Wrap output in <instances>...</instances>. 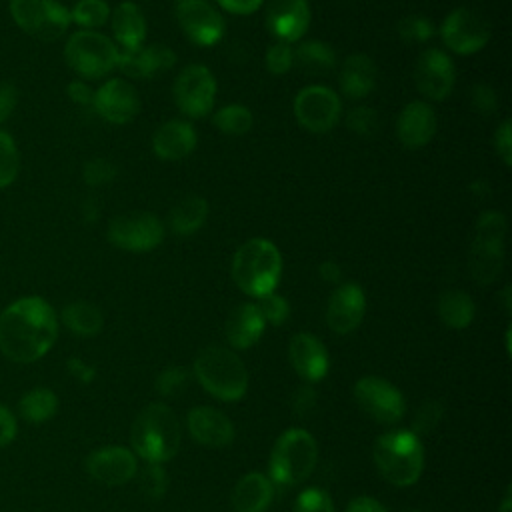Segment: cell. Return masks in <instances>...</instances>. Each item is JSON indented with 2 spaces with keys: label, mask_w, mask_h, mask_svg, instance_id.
Here are the masks:
<instances>
[{
  "label": "cell",
  "mask_w": 512,
  "mask_h": 512,
  "mask_svg": "<svg viewBox=\"0 0 512 512\" xmlns=\"http://www.w3.org/2000/svg\"><path fill=\"white\" fill-rule=\"evenodd\" d=\"M58 338V316L40 296H24L0 312V352L18 364L40 360Z\"/></svg>",
  "instance_id": "obj_1"
},
{
  "label": "cell",
  "mask_w": 512,
  "mask_h": 512,
  "mask_svg": "<svg viewBox=\"0 0 512 512\" xmlns=\"http://www.w3.org/2000/svg\"><path fill=\"white\" fill-rule=\"evenodd\" d=\"M180 438V422L174 410L164 402H152L138 412L130 432V446L142 460L162 464L178 452Z\"/></svg>",
  "instance_id": "obj_2"
},
{
  "label": "cell",
  "mask_w": 512,
  "mask_h": 512,
  "mask_svg": "<svg viewBox=\"0 0 512 512\" xmlns=\"http://www.w3.org/2000/svg\"><path fill=\"white\" fill-rule=\"evenodd\" d=\"M380 476L394 486H412L424 470V448L412 430H390L376 438L372 448Z\"/></svg>",
  "instance_id": "obj_3"
},
{
  "label": "cell",
  "mask_w": 512,
  "mask_h": 512,
  "mask_svg": "<svg viewBox=\"0 0 512 512\" xmlns=\"http://www.w3.org/2000/svg\"><path fill=\"white\" fill-rule=\"evenodd\" d=\"M194 378L214 398L224 402L240 400L248 390V372L240 356L224 346L212 344L198 352Z\"/></svg>",
  "instance_id": "obj_4"
},
{
  "label": "cell",
  "mask_w": 512,
  "mask_h": 512,
  "mask_svg": "<svg viewBox=\"0 0 512 512\" xmlns=\"http://www.w3.org/2000/svg\"><path fill=\"white\" fill-rule=\"evenodd\" d=\"M282 276V256L266 238L244 242L232 258V278L236 286L254 298H262L276 290Z\"/></svg>",
  "instance_id": "obj_5"
},
{
  "label": "cell",
  "mask_w": 512,
  "mask_h": 512,
  "mask_svg": "<svg viewBox=\"0 0 512 512\" xmlns=\"http://www.w3.org/2000/svg\"><path fill=\"white\" fill-rule=\"evenodd\" d=\"M318 444L304 428L284 430L270 452L268 478L282 486L304 482L316 468Z\"/></svg>",
  "instance_id": "obj_6"
},
{
  "label": "cell",
  "mask_w": 512,
  "mask_h": 512,
  "mask_svg": "<svg viewBox=\"0 0 512 512\" xmlns=\"http://www.w3.org/2000/svg\"><path fill=\"white\" fill-rule=\"evenodd\" d=\"M64 58L80 78L98 80L116 68L118 46L96 30H78L68 38Z\"/></svg>",
  "instance_id": "obj_7"
},
{
  "label": "cell",
  "mask_w": 512,
  "mask_h": 512,
  "mask_svg": "<svg viewBox=\"0 0 512 512\" xmlns=\"http://www.w3.org/2000/svg\"><path fill=\"white\" fill-rule=\"evenodd\" d=\"M8 12L20 30L44 42L64 36L72 22L58 0H10Z\"/></svg>",
  "instance_id": "obj_8"
},
{
  "label": "cell",
  "mask_w": 512,
  "mask_h": 512,
  "mask_svg": "<svg viewBox=\"0 0 512 512\" xmlns=\"http://www.w3.org/2000/svg\"><path fill=\"white\" fill-rule=\"evenodd\" d=\"M360 410L378 424H396L406 412L402 392L380 376H362L352 388Z\"/></svg>",
  "instance_id": "obj_9"
},
{
  "label": "cell",
  "mask_w": 512,
  "mask_h": 512,
  "mask_svg": "<svg viewBox=\"0 0 512 512\" xmlns=\"http://www.w3.org/2000/svg\"><path fill=\"white\" fill-rule=\"evenodd\" d=\"M164 238V226L152 212H128L108 224V240L120 250L150 252Z\"/></svg>",
  "instance_id": "obj_10"
},
{
  "label": "cell",
  "mask_w": 512,
  "mask_h": 512,
  "mask_svg": "<svg viewBox=\"0 0 512 512\" xmlns=\"http://www.w3.org/2000/svg\"><path fill=\"white\" fill-rule=\"evenodd\" d=\"M342 114L338 94L328 86H308L294 98V116L302 128L314 134L332 130Z\"/></svg>",
  "instance_id": "obj_11"
},
{
  "label": "cell",
  "mask_w": 512,
  "mask_h": 512,
  "mask_svg": "<svg viewBox=\"0 0 512 512\" xmlns=\"http://www.w3.org/2000/svg\"><path fill=\"white\" fill-rule=\"evenodd\" d=\"M488 20L472 8L452 10L440 28L444 44L456 54H474L490 40Z\"/></svg>",
  "instance_id": "obj_12"
},
{
  "label": "cell",
  "mask_w": 512,
  "mask_h": 512,
  "mask_svg": "<svg viewBox=\"0 0 512 512\" xmlns=\"http://www.w3.org/2000/svg\"><path fill=\"white\" fill-rule=\"evenodd\" d=\"M214 98H216V80L206 66L192 64L178 74L174 82V100L186 116L190 118L206 116L214 106Z\"/></svg>",
  "instance_id": "obj_13"
},
{
  "label": "cell",
  "mask_w": 512,
  "mask_h": 512,
  "mask_svg": "<svg viewBox=\"0 0 512 512\" xmlns=\"http://www.w3.org/2000/svg\"><path fill=\"white\" fill-rule=\"evenodd\" d=\"M176 18L184 34L200 46H212L224 36V18L208 0H176Z\"/></svg>",
  "instance_id": "obj_14"
},
{
  "label": "cell",
  "mask_w": 512,
  "mask_h": 512,
  "mask_svg": "<svg viewBox=\"0 0 512 512\" xmlns=\"http://www.w3.org/2000/svg\"><path fill=\"white\" fill-rule=\"evenodd\" d=\"M454 80V62L446 52L438 48H428L420 54L414 68V82L422 96L440 102L452 92Z\"/></svg>",
  "instance_id": "obj_15"
},
{
  "label": "cell",
  "mask_w": 512,
  "mask_h": 512,
  "mask_svg": "<svg viewBox=\"0 0 512 512\" xmlns=\"http://www.w3.org/2000/svg\"><path fill=\"white\" fill-rule=\"evenodd\" d=\"M88 474L106 486H120L138 474V458L126 446H102L86 458Z\"/></svg>",
  "instance_id": "obj_16"
},
{
  "label": "cell",
  "mask_w": 512,
  "mask_h": 512,
  "mask_svg": "<svg viewBox=\"0 0 512 512\" xmlns=\"http://www.w3.org/2000/svg\"><path fill=\"white\" fill-rule=\"evenodd\" d=\"M92 108L112 124L130 122L140 110V96L134 86L122 78H112L94 90Z\"/></svg>",
  "instance_id": "obj_17"
},
{
  "label": "cell",
  "mask_w": 512,
  "mask_h": 512,
  "mask_svg": "<svg viewBox=\"0 0 512 512\" xmlns=\"http://www.w3.org/2000/svg\"><path fill=\"white\" fill-rule=\"evenodd\" d=\"M366 312L364 290L354 282L336 286L326 306V322L332 332L348 334L358 328Z\"/></svg>",
  "instance_id": "obj_18"
},
{
  "label": "cell",
  "mask_w": 512,
  "mask_h": 512,
  "mask_svg": "<svg viewBox=\"0 0 512 512\" xmlns=\"http://www.w3.org/2000/svg\"><path fill=\"white\" fill-rule=\"evenodd\" d=\"M310 24L308 0H270L266 8L268 30L286 44L304 36Z\"/></svg>",
  "instance_id": "obj_19"
},
{
  "label": "cell",
  "mask_w": 512,
  "mask_h": 512,
  "mask_svg": "<svg viewBox=\"0 0 512 512\" xmlns=\"http://www.w3.org/2000/svg\"><path fill=\"white\" fill-rule=\"evenodd\" d=\"M190 436L206 448H224L234 442V424L230 418L212 406H196L186 416Z\"/></svg>",
  "instance_id": "obj_20"
},
{
  "label": "cell",
  "mask_w": 512,
  "mask_h": 512,
  "mask_svg": "<svg viewBox=\"0 0 512 512\" xmlns=\"http://www.w3.org/2000/svg\"><path fill=\"white\" fill-rule=\"evenodd\" d=\"M288 358L296 374L306 382H318L328 374L330 358L326 346L310 332H298L288 344Z\"/></svg>",
  "instance_id": "obj_21"
},
{
  "label": "cell",
  "mask_w": 512,
  "mask_h": 512,
  "mask_svg": "<svg viewBox=\"0 0 512 512\" xmlns=\"http://www.w3.org/2000/svg\"><path fill=\"white\" fill-rule=\"evenodd\" d=\"M176 54L166 44H150L138 48H118L116 66L132 78H152L158 72L170 70Z\"/></svg>",
  "instance_id": "obj_22"
},
{
  "label": "cell",
  "mask_w": 512,
  "mask_h": 512,
  "mask_svg": "<svg viewBox=\"0 0 512 512\" xmlns=\"http://www.w3.org/2000/svg\"><path fill=\"white\" fill-rule=\"evenodd\" d=\"M436 134V114L420 100H414L402 108L396 120V136L406 148H422Z\"/></svg>",
  "instance_id": "obj_23"
},
{
  "label": "cell",
  "mask_w": 512,
  "mask_h": 512,
  "mask_svg": "<svg viewBox=\"0 0 512 512\" xmlns=\"http://www.w3.org/2000/svg\"><path fill=\"white\" fill-rule=\"evenodd\" d=\"M196 130L186 120H168L152 136V148L158 158L180 160L196 148Z\"/></svg>",
  "instance_id": "obj_24"
},
{
  "label": "cell",
  "mask_w": 512,
  "mask_h": 512,
  "mask_svg": "<svg viewBox=\"0 0 512 512\" xmlns=\"http://www.w3.org/2000/svg\"><path fill=\"white\" fill-rule=\"evenodd\" d=\"M264 328H266V322H264L258 306L252 302H244V304H238L230 312L224 332H226V340L230 342L232 348L246 350V348H252L260 340Z\"/></svg>",
  "instance_id": "obj_25"
},
{
  "label": "cell",
  "mask_w": 512,
  "mask_h": 512,
  "mask_svg": "<svg viewBox=\"0 0 512 512\" xmlns=\"http://www.w3.org/2000/svg\"><path fill=\"white\" fill-rule=\"evenodd\" d=\"M272 496L274 482L262 472H248L234 484L230 498L236 512H266Z\"/></svg>",
  "instance_id": "obj_26"
},
{
  "label": "cell",
  "mask_w": 512,
  "mask_h": 512,
  "mask_svg": "<svg viewBox=\"0 0 512 512\" xmlns=\"http://www.w3.org/2000/svg\"><path fill=\"white\" fill-rule=\"evenodd\" d=\"M376 64L366 54H352L340 66V90L352 100L368 96L376 86Z\"/></svg>",
  "instance_id": "obj_27"
},
{
  "label": "cell",
  "mask_w": 512,
  "mask_h": 512,
  "mask_svg": "<svg viewBox=\"0 0 512 512\" xmlns=\"http://www.w3.org/2000/svg\"><path fill=\"white\" fill-rule=\"evenodd\" d=\"M110 18H112L110 26L120 48L142 46V40L146 38V20L136 2H130V0L120 2L114 8V12H110Z\"/></svg>",
  "instance_id": "obj_28"
},
{
  "label": "cell",
  "mask_w": 512,
  "mask_h": 512,
  "mask_svg": "<svg viewBox=\"0 0 512 512\" xmlns=\"http://www.w3.org/2000/svg\"><path fill=\"white\" fill-rule=\"evenodd\" d=\"M206 218H208V202L202 196L190 194L172 206L168 214V224L174 234L188 236V234H194L206 222Z\"/></svg>",
  "instance_id": "obj_29"
},
{
  "label": "cell",
  "mask_w": 512,
  "mask_h": 512,
  "mask_svg": "<svg viewBox=\"0 0 512 512\" xmlns=\"http://www.w3.org/2000/svg\"><path fill=\"white\" fill-rule=\"evenodd\" d=\"M468 262L476 282L480 284L494 282L504 264V244H486V242L474 240L468 254Z\"/></svg>",
  "instance_id": "obj_30"
},
{
  "label": "cell",
  "mask_w": 512,
  "mask_h": 512,
  "mask_svg": "<svg viewBox=\"0 0 512 512\" xmlns=\"http://www.w3.org/2000/svg\"><path fill=\"white\" fill-rule=\"evenodd\" d=\"M476 314V304L470 294L462 290H446L438 298V316L440 320L454 330L470 326Z\"/></svg>",
  "instance_id": "obj_31"
},
{
  "label": "cell",
  "mask_w": 512,
  "mask_h": 512,
  "mask_svg": "<svg viewBox=\"0 0 512 512\" xmlns=\"http://www.w3.org/2000/svg\"><path fill=\"white\" fill-rule=\"evenodd\" d=\"M60 318H62L64 326L70 332H74L76 336H94L104 326V316H102L100 308L90 302H84V300L66 304L60 312Z\"/></svg>",
  "instance_id": "obj_32"
},
{
  "label": "cell",
  "mask_w": 512,
  "mask_h": 512,
  "mask_svg": "<svg viewBox=\"0 0 512 512\" xmlns=\"http://www.w3.org/2000/svg\"><path fill=\"white\" fill-rule=\"evenodd\" d=\"M334 64V52L324 42L308 40L294 48V66L306 70L308 74H326L334 68Z\"/></svg>",
  "instance_id": "obj_33"
},
{
  "label": "cell",
  "mask_w": 512,
  "mask_h": 512,
  "mask_svg": "<svg viewBox=\"0 0 512 512\" xmlns=\"http://www.w3.org/2000/svg\"><path fill=\"white\" fill-rule=\"evenodd\" d=\"M58 410V398L48 388H32L20 400V414L32 424L50 420Z\"/></svg>",
  "instance_id": "obj_34"
},
{
  "label": "cell",
  "mask_w": 512,
  "mask_h": 512,
  "mask_svg": "<svg viewBox=\"0 0 512 512\" xmlns=\"http://www.w3.org/2000/svg\"><path fill=\"white\" fill-rule=\"evenodd\" d=\"M214 126L224 132V134H230V136H242L246 134L252 124H254V116L252 112L242 106V104H226L222 106L214 118H212Z\"/></svg>",
  "instance_id": "obj_35"
},
{
  "label": "cell",
  "mask_w": 512,
  "mask_h": 512,
  "mask_svg": "<svg viewBox=\"0 0 512 512\" xmlns=\"http://www.w3.org/2000/svg\"><path fill=\"white\" fill-rule=\"evenodd\" d=\"M70 20L82 30H96L110 20V6L104 0H78L70 10Z\"/></svg>",
  "instance_id": "obj_36"
},
{
  "label": "cell",
  "mask_w": 512,
  "mask_h": 512,
  "mask_svg": "<svg viewBox=\"0 0 512 512\" xmlns=\"http://www.w3.org/2000/svg\"><path fill=\"white\" fill-rule=\"evenodd\" d=\"M20 172V152L14 138L0 128V188L16 182Z\"/></svg>",
  "instance_id": "obj_37"
},
{
  "label": "cell",
  "mask_w": 512,
  "mask_h": 512,
  "mask_svg": "<svg viewBox=\"0 0 512 512\" xmlns=\"http://www.w3.org/2000/svg\"><path fill=\"white\" fill-rule=\"evenodd\" d=\"M504 236H506V218L502 212L490 210L478 218L474 240L486 242V244H504Z\"/></svg>",
  "instance_id": "obj_38"
},
{
  "label": "cell",
  "mask_w": 512,
  "mask_h": 512,
  "mask_svg": "<svg viewBox=\"0 0 512 512\" xmlns=\"http://www.w3.org/2000/svg\"><path fill=\"white\" fill-rule=\"evenodd\" d=\"M138 486H140V492L144 496L154 498V500L162 498L166 494V488H168V474L162 468V464L148 462L138 474Z\"/></svg>",
  "instance_id": "obj_39"
},
{
  "label": "cell",
  "mask_w": 512,
  "mask_h": 512,
  "mask_svg": "<svg viewBox=\"0 0 512 512\" xmlns=\"http://www.w3.org/2000/svg\"><path fill=\"white\" fill-rule=\"evenodd\" d=\"M190 372L182 366H168L164 368L158 378H156V392L164 398H174L180 396L188 388Z\"/></svg>",
  "instance_id": "obj_40"
},
{
  "label": "cell",
  "mask_w": 512,
  "mask_h": 512,
  "mask_svg": "<svg viewBox=\"0 0 512 512\" xmlns=\"http://www.w3.org/2000/svg\"><path fill=\"white\" fill-rule=\"evenodd\" d=\"M294 512H334V502L324 488L310 486L298 494Z\"/></svg>",
  "instance_id": "obj_41"
},
{
  "label": "cell",
  "mask_w": 512,
  "mask_h": 512,
  "mask_svg": "<svg viewBox=\"0 0 512 512\" xmlns=\"http://www.w3.org/2000/svg\"><path fill=\"white\" fill-rule=\"evenodd\" d=\"M258 310L264 318L266 324H272V326H280L286 322L288 314H290V306L286 302V298H282L280 294L276 292H270L262 298H258Z\"/></svg>",
  "instance_id": "obj_42"
},
{
  "label": "cell",
  "mask_w": 512,
  "mask_h": 512,
  "mask_svg": "<svg viewBox=\"0 0 512 512\" xmlns=\"http://www.w3.org/2000/svg\"><path fill=\"white\" fill-rule=\"evenodd\" d=\"M346 124L352 132H356L358 136H374L376 130H378V114L374 108L370 106H356L348 112L346 116Z\"/></svg>",
  "instance_id": "obj_43"
},
{
  "label": "cell",
  "mask_w": 512,
  "mask_h": 512,
  "mask_svg": "<svg viewBox=\"0 0 512 512\" xmlns=\"http://www.w3.org/2000/svg\"><path fill=\"white\" fill-rule=\"evenodd\" d=\"M294 66V48L286 42H274L272 46H268L266 50V68L280 76L286 74L290 68Z\"/></svg>",
  "instance_id": "obj_44"
},
{
  "label": "cell",
  "mask_w": 512,
  "mask_h": 512,
  "mask_svg": "<svg viewBox=\"0 0 512 512\" xmlns=\"http://www.w3.org/2000/svg\"><path fill=\"white\" fill-rule=\"evenodd\" d=\"M116 176V166L106 158H92L84 164L82 178L88 186H104Z\"/></svg>",
  "instance_id": "obj_45"
},
{
  "label": "cell",
  "mask_w": 512,
  "mask_h": 512,
  "mask_svg": "<svg viewBox=\"0 0 512 512\" xmlns=\"http://www.w3.org/2000/svg\"><path fill=\"white\" fill-rule=\"evenodd\" d=\"M442 412H444V408H442V404L438 400H426L418 408V412H416V416L412 420V428H414L412 432L418 436V434H426V432L434 430L436 424L442 418Z\"/></svg>",
  "instance_id": "obj_46"
},
{
  "label": "cell",
  "mask_w": 512,
  "mask_h": 512,
  "mask_svg": "<svg viewBox=\"0 0 512 512\" xmlns=\"http://www.w3.org/2000/svg\"><path fill=\"white\" fill-rule=\"evenodd\" d=\"M398 32L408 42H424L434 34V28L424 16H406L398 22Z\"/></svg>",
  "instance_id": "obj_47"
},
{
  "label": "cell",
  "mask_w": 512,
  "mask_h": 512,
  "mask_svg": "<svg viewBox=\"0 0 512 512\" xmlns=\"http://www.w3.org/2000/svg\"><path fill=\"white\" fill-rule=\"evenodd\" d=\"M470 102L482 114H490V112H494L498 108V96L494 94V90L488 84H476L472 88Z\"/></svg>",
  "instance_id": "obj_48"
},
{
  "label": "cell",
  "mask_w": 512,
  "mask_h": 512,
  "mask_svg": "<svg viewBox=\"0 0 512 512\" xmlns=\"http://www.w3.org/2000/svg\"><path fill=\"white\" fill-rule=\"evenodd\" d=\"M494 148L496 154L502 158L506 166L512 164V130H510V120H504L494 134Z\"/></svg>",
  "instance_id": "obj_49"
},
{
  "label": "cell",
  "mask_w": 512,
  "mask_h": 512,
  "mask_svg": "<svg viewBox=\"0 0 512 512\" xmlns=\"http://www.w3.org/2000/svg\"><path fill=\"white\" fill-rule=\"evenodd\" d=\"M18 88L12 82H0V124H4L16 110Z\"/></svg>",
  "instance_id": "obj_50"
},
{
  "label": "cell",
  "mask_w": 512,
  "mask_h": 512,
  "mask_svg": "<svg viewBox=\"0 0 512 512\" xmlns=\"http://www.w3.org/2000/svg\"><path fill=\"white\" fill-rule=\"evenodd\" d=\"M16 430H18V426H16L14 414L0 404V448L8 446L14 440Z\"/></svg>",
  "instance_id": "obj_51"
},
{
  "label": "cell",
  "mask_w": 512,
  "mask_h": 512,
  "mask_svg": "<svg viewBox=\"0 0 512 512\" xmlns=\"http://www.w3.org/2000/svg\"><path fill=\"white\" fill-rule=\"evenodd\" d=\"M66 92H68L70 100L78 106H92V102H94V90L88 84H84L82 80L70 82Z\"/></svg>",
  "instance_id": "obj_52"
},
{
  "label": "cell",
  "mask_w": 512,
  "mask_h": 512,
  "mask_svg": "<svg viewBox=\"0 0 512 512\" xmlns=\"http://www.w3.org/2000/svg\"><path fill=\"white\" fill-rule=\"evenodd\" d=\"M262 2H264V0H218V4H220L226 12L240 14V16H246V14L256 12V10L262 6Z\"/></svg>",
  "instance_id": "obj_53"
},
{
  "label": "cell",
  "mask_w": 512,
  "mask_h": 512,
  "mask_svg": "<svg viewBox=\"0 0 512 512\" xmlns=\"http://www.w3.org/2000/svg\"><path fill=\"white\" fill-rule=\"evenodd\" d=\"M66 366H68V372H70L76 380H80L82 384L92 382V378L96 376L94 366L86 364V362H84V360H80V358H70V360L66 362Z\"/></svg>",
  "instance_id": "obj_54"
},
{
  "label": "cell",
  "mask_w": 512,
  "mask_h": 512,
  "mask_svg": "<svg viewBox=\"0 0 512 512\" xmlns=\"http://www.w3.org/2000/svg\"><path fill=\"white\" fill-rule=\"evenodd\" d=\"M346 512H388L382 502H378L372 496H356L348 502Z\"/></svg>",
  "instance_id": "obj_55"
},
{
  "label": "cell",
  "mask_w": 512,
  "mask_h": 512,
  "mask_svg": "<svg viewBox=\"0 0 512 512\" xmlns=\"http://www.w3.org/2000/svg\"><path fill=\"white\" fill-rule=\"evenodd\" d=\"M318 270H320V276H322L326 282H330V284H338V282H340V278H342V270H340V266H338L336 262H332V260L322 262Z\"/></svg>",
  "instance_id": "obj_56"
},
{
  "label": "cell",
  "mask_w": 512,
  "mask_h": 512,
  "mask_svg": "<svg viewBox=\"0 0 512 512\" xmlns=\"http://www.w3.org/2000/svg\"><path fill=\"white\" fill-rule=\"evenodd\" d=\"M498 512H512V502H510V488L506 490V494H504V500H502V504H500Z\"/></svg>",
  "instance_id": "obj_57"
},
{
  "label": "cell",
  "mask_w": 512,
  "mask_h": 512,
  "mask_svg": "<svg viewBox=\"0 0 512 512\" xmlns=\"http://www.w3.org/2000/svg\"><path fill=\"white\" fill-rule=\"evenodd\" d=\"M406 512H420V510H406Z\"/></svg>",
  "instance_id": "obj_58"
}]
</instances>
